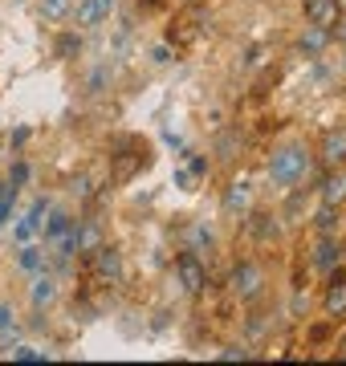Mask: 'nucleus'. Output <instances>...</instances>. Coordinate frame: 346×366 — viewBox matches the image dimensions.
<instances>
[{
  "label": "nucleus",
  "mask_w": 346,
  "mask_h": 366,
  "mask_svg": "<svg viewBox=\"0 0 346 366\" xmlns=\"http://www.w3.org/2000/svg\"><path fill=\"white\" fill-rule=\"evenodd\" d=\"M8 326H17V314H13L8 301H0V330H8Z\"/></svg>",
  "instance_id": "nucleus-26"
},
{
  "label": "nucleus",
  "mask_w": 346,
  "mask_h": 366,
  "mask_svg": "<svg viewBox=\"0 0 346 366\" xmlns=\"http://www.w3.org/2000/svg\"><path fill=\"white\" fill-rule=\"evenodd\" d=\"M346 200V175H326L322 179V203L326 208H342Z\"/></svg>",
  "instance_id": "nucleus-13"
},
{
  "label": "nucleus",
  "mask_w": 346,
  "mask_h": 366,
  "mask_svg": "<svg viewBox=\"0 0 346 366\" xmlns=\"http://www.w3.org/2000/svg\"><path fill=\"white\" fill-rule=\"evenodd\" d=\"M248 208H253V187L245 179H232L229 191H224V212L229 216H245Z\"/></svg>",
  "instance_id": "nucleus-7"
},
{
  "label": "nucleus",
  "mask_w": 346,
  "mask_h": 366,
  "mask_svg": "<svg viewBox=\"0 0 346 366\" xmlns=\"http://www.w3.org/2000/svg\"><path fill=\"white\" fill-rule=\"evenodd\" d=\"M13 203H17V187L8 183V187L0 191V228H4V220L13 216Z\"/></svg>",
  "instance_id": "nucleus-24"
},
{
  "label": "nucleus",
  "mask_w": 346,
  "mask_h": 366,
  "mask_svg": "<svg viewBox=\"0 0 346 366\" xmlns=\"http://www.w3.org/2000/svg\"><path fill=\"white\" fill-rule=\"evenodd\" d=\"M306 171H310V155L301 147H281L269 159V179H273V187H294V183L306 179Z\"/></svg>",
  "instance_id": "nucleus-1"
},
{
  "label": "nucleus",
  "mask_w": 346,
  "mask_h": 366,
  "mask_svg": "<svg viewBox=\"0 0 346 366\" xmlns=\"http://www.w3.org/2000/svg\"><path fill=\"white\" fill-rule=\"evenodd\" d=\"M220 358H224V362H236V358H248V350L245 346H224L220 350Z\"/></svg>",
  "instance_id": "nucleus-29"
},
{
  "label": "nucleus",
  "mask_w": 346,
  "mask_h": 366,
  "mask_svg": "<svg viewBox=\"0 0 346 366\" xmlns=\"http://www.w3.org/2000/svg\"><path fill=\"white\" fill-rule=\"evenodd\" d=\"M102 249V232H98V224H94V220H78V252H82V256H94V252Z\"/></svg>",
  "instance_id": "nucleus-11"
},
{
  "label": "nucleus",
  "mask_w": 346,
  "mask_h": 366,
  "mask_svg": "<svg viewBox=\"0 0 346 366\" xmlns=\"http://www.w3.org/2000/svg\"><path fill=\"white\" fill-rule=\"evenodd\" d=\"M0 191H4V187H0Z\"/></svg>",
  "instance_id": "nucleus-35"
},
{
  "label": "nucleus",
  "mask_w": 346,
  "mask_h": 366,
  "mask_svg": "<svg viewBox=\"0 0 346 366\" xmlns=\"http://www.w3.org/2000/svg\"><path fill=\"white\" fill-rule=\"evenodd\" d=\"M326 37H330V29H318V25H310V33H301V41H297V49L306 53V57H318V53L326 49Z\"/></svg>",
  "instance_id": "nucleus-15"
},
{
  "label": "nucleus",
  "mask_w": 346,
  "mask_h": 366,
  "mask_svg": "<svg viewBox=\"0 0 346 366\" xmlns=\"http://www.w3.org/2000/svg\"><path fill=\"white\" fill-rule=\"evenodd\" d=\"M338 358H346V338H342V342H338Z\"/></svg>",
  "instance_id": "nucleus-34"
},
{
  "label": "nucleus",
  "mask_w": 346,
  "mask_h": 366,
  "mask_svg": "<svg viewBox=\"0 0 346 366\" xmlns=\"http://www.w3.org/2000/svg\"><path fill=\"white\" fill-rule=\"evenodd\" d=\"M118 0H78V13H74V20H78V29H94V25H102V20L115 13Z\"/></svg>",
  "instance_id": "nucleus-4"
},
{
  "label": "nucleus",
  "mask_w": 346,
  "mask_h": 366,
  "mask_svg": "<svg viewBox=\"0 0 346 366\" xmlns=\"http://www.w3.org/2000/svg\"><path fill=\"white\" fill-rule=\"evenodd\" d=\"M25 179H29V163H17V167H13V175H8V183H13V187H21Z\"/></svg>",
  "instance_id": "nucleus-30"
},
{
  "label": "nucleus",
  "mask_w": 346,
  "mask_h": 366,
  "mask_svg": "<svg viewBox=\"0 0 346 366\" xmlns=\"http://www.w3.org/2000/svg\"><path fill=\"white\" fill-rule=\"evenodd\" d=\"M151 61H155V66H167V61H171V49H167V45H155V49H151Z\"/></svg>",
  "instance_id": "nucleus-31"
},
{
  "label": "nucleus",
  "mask_w": 346,
  "mask_h": 366,
  "mask_svg": "<svg viewBox=\"0 0 346 366\" xmlns=\"http://www.w3.org/2000/svg\"><path fill=\"white\" fill-rule=\"evenodd\" d=\"M301 13L318 29H334L338 25V0H301Z\"/></svg>",
  "instance_id": "nucleus-5"
},
{
  "label": "nucleus",
  "mask_w": 346,
  "mask_h": 366,
  "mask_svg": "<svg viewBox=\"0 0 346 366\" xmlns=\"http://www.w3.org/2000/svg\"><path fill=\"white\" fill-rule=\"evenodd\" d=\"M66 8H69V0H45V17H53V20L62 17Z\"/></svg>",
  "instance_id": "nucleus-28"
},
{
  "label": "nucleus",
  "mask_w": 346,
  "mask_h": 366,
  "mask_svg": "<svg viewBox=\"0 0 346 366\" xmlns=\"http://www.w3.org/2000/svg\"><path fill=\"white\" fill-rule=\"evenodd\" d=\"M90 175H78V179H74V196H78V200H90Z\"/></svg>",
  "instance_id": "nucleus-27"
},
{
  "label": "nucleus",
  "mask_w": 346,
  "mask_h": 366,
  "mask_svg": "<svg viewBox=\"0 0 346 366\" xmlns=\"http://www.w3.org/2000/svg\"><path fill=\"white\" fill-rule=\"evenodd\" d=\"M338 261H342V249H338V240H330L326 236V240L313 249V268H334Z\"/></svg>",
  "instance_id": "nucleus-14"
},
{
  "label": "nucleus",
  "mask_w": 346,
  "mask_h": 366,
  "mask_svg": "<svg viewBox=\"0 0 346 366\" xmlns=\"http://www.w3.org/2000/svg\"><path fill=\"white\" fill-rule=\"evenodd\" d=\"M232 289L241 293L245 301H253L257 293L265 289V273H261V265H253V261H241V265L232 268Z\"/></svg>",
  "instance_id": "nucleus-2"
},
{
  "label": "nucleus",
  "mask_w": 346,
  "mask_h": 366,
  "mask_svg": "<svg viewBox=\"0 0 346 366\" xmlns=\"http://www.w3.org/2000/svg\"><path fill=\"white\" fill-rule=\"evenodd\" d=\"M245 228L257 236V240H273V236H277V224H273V216H261V212H257V216H248Z\"/></svg>",
  "instance_id": "nucleus-18"
},
{
  "label": "nucleus",
  "mask_w": 346,
  "mask_h": 366,
  "mask_svg": "<svg viewBox=\"0 0 346 366\" xmlns=\"http://www.w3.org/2000/svg\"><path fill=\"white\" fill-rule=\"evenodd\" d=\"M322 163L326 167L346 163V131H330L326 138H322Z\"/></svg>",
  "instance_id": "nucleus-10"
},
{
  "label": "nucleus",
  "mask_w": 346,
  "mask_h": 366,
  "mask_svg": "<svg viewBox=\"0 0 346 366\" xmlns=\"http://www.w3.org/2000/svg\"><path fill=\"white\" fill-rule=\"evenodd\" d=\"M82 53V37L78 33H62L57 37V57H78Z\"/></svg>",
  "instance_id": "nucleus-20"
},
{
  "label": "nucleus",
  "mask_w": 346,
  "mask_h": 366,
  "mask_svg": "<svg viewBox=\"0 0 346 366\" xmlns=\"http://www.w3.org/2000/svg\"><path fill=\"white\" fill-rule=\"evenodd\" d=\"M53 297H57V277L53 273H33V289H29V301H33V309H45V305H53Z\"/></svg>",
  "instance_id": "nucleus-8"
},
{
  "label": "nucleus",
  "mask_w": 346,
  "mask_h": 366,
  "mask_svg": "<svg viewBox=\"0 0 346 366\" xmlns=\"http://www.w3.org/2000/svg\"><path fill=\"white\" fill-rule=\"evenodd\" d=\"M175 277H180V285L188 293H200V289L208 285V273H204L196 252H180V256H175Z\"/></svg>",
  "instance_id": "nucleus-3"
},
{
  "label": "nucleus",
  "mask_w": 346,
  "mask_h": 366,
  "mask_svg": "<svg viewBox=\"0 0 346 366\" xmlns=\"http://www.w3.org/2000/svg\"><path fill=\"white\" fill-rule=\"evenodd\" d=\"M192 240H196V244H212V228L196 224V228H192Z\"/></svg>",
  "instance_id": "nucleus-32"
},
{
  "label": "nucleus",
  "mask_w": 346,
  "mask_h": 366,
  "mask_svg": "<svg viewBox=\"0 0 346 366\" xmlns=\"http://www.w3.org/2000/svg\"><path fill=\"white\" fill-rule=\"evenodd\" d=\"M17 268L21 273H41L45 268V249H37V244H25L17 256Z\"/></svg>",
  "instance_id": "nucleus-17"
},
{
  "label": "nucleus",
  "mask_w": 346,
  "mask_h": 366,
  "mask_svg": "<svg viewBox=\"0 0 346 366\" xmlns=\"http://www.w3.org/2000/svg\"><path fill=\"white\" fill-rule=\"evenodd\" d=\"M106 82H110V66H98V69H90L86 90H90V94H102V90H106Z\"/></svg>",
  "instance_id": "nucleus-22"
},
{
  "label": "nucleus",
  "mask_w": 346,
  "mask_h": 366,
  "mask_svg": "<svg viewBox=\"0 0 346 366\" xmlns=\"http://www.w3.org/2000/svg\"><path fill=\"white\" fill-rule=\"evenodd\" d=\"M313 224H318V232H322V236H334V232H338V216H334V208H326V203H322V212H318V220H313Z\"/></svg>",
  "instance_id": "nucleus-23"
},
{
  "label": "nucleus",
  "mask_w": 346,
  "mask_h": 366,
  "mask_svg": "<svg viewBox=\"0 0 346 366\" xmlns=\"http://www.w3.org/2000/svg\"><path fill=\"white\" fill-rule=\"evenodd\" d=\"M236 150H241V134L236 131H224L216 138V155H220V159H236Z\"/></svg>",
  "instance_id": "nucleus-19"
},
{
  "label": "nucleus",
  "mask_w": 346,
  "mask_h": 366,
  "mask_svg": "<svg viewBox=\"0 0 346 366\" xmlns=\"http://www.w3.org/2000/svg\"><path fill=\"white\" fill-rule=\"evenodd\" d=\"M326 314L330 317L346 314V277L342 273H334V281H330V289H326Z\"/></svg>",
  "instance_id": "nucleus-12"
},
{
  "label": "nucleus",
  "mask_w": 346,
  "mask_h": 366,
  "mask_svg": "<svg viewBox=\"0 0 346 366\" xmlns=\"http://www.w3.org/2000/svg\"><path fill=\"white\" fill-rule=\"evenodd\" d=\"M245 66H261V45H253V49H248V57H245Z\"/></svg>",
  "instance_id": "nucleus-33"
},
{
  "label": "nucleus",
  "mask_w": 346,
  "mask_h": 366,
  "mask_svg": "<svg viewBox=\"0 0 346 366\" xmlns=\"http://www.w3.org/2000/svg\"><path fill=\"white\" fill-rule=\"evenodd\" d=\"M45 212H50V200H33V208H29V212H25V220L17 224V240H21V244H29V240L41 232V224H45L41 216H45Z\"/></svg>",
  "instance_id": "nucleus-9"
},
{
  "label": "nucleus",
  "mask_w": 346,
  "mask_h": 366,
  "mask_svg": "<svg viewBox=\"0 0 346 366\" xmlns=\"http://www.w3.org/2000/svg\"><path fill=\"white\" fill-rule=\"evenodd\" d=\"M94 273H98V281H118L122 277V252L115 244H102L94 252Z\"/></svg>",
  "instance_id": "nucleus-6"
},
{
  "label": "nucleus",
  "mask_w": 346,
  "mask_h": 366,
  "mask_svg": "<svg viewBox=\"0 0 346 366\" xmlns=\"http://www.w3.org/2000/svg\"><path fill=\"white\" fill-rule=\"evenodd\" d=\"M188 171H192V175H208V159H204V155H188Z\"/></svg>",
  "instance_id": "nucleus-25"
},
{
  "label": "nucleus",
  "mask_w": 346,
  "mask_h": 366,
  "mask_svg": "<svg viewBox=\"0 0 346 366\" xmlns=\"http://www.w3.org/2000/svg\"><path fill=\"white\" fill-rule=\"evenodd\" d=\"M41 228H45V244H57V240H62V236H66L69 228H74V220H69L66 212H53V216L45 220Z\"/></svg>",
  "instance_id": "nucleus-16"
},
{
  "label": "nucleus",
  "mask_w": 346,
  "mask_h": 366,
  "mask_svg": "<svg viewBox=\"0 0 346 366\" xmlns=\"http://www.w3.org/2000/svg\"><path fill=\"white\" fill-rule=\"evenodd\" d=\"M8 354H13L17 362H50V354H45V350H37V346H13Z\"/></svg>",
  "instance_id": "nucleus-21"
}]
</instances>
